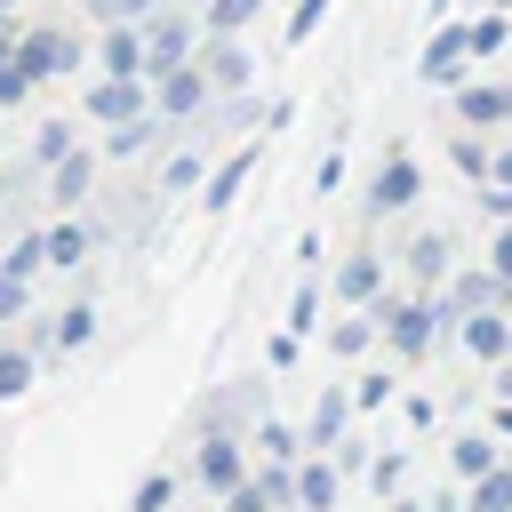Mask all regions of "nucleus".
I'll use <instances>...</instances> for the list:
<instances>
[{"label":"nucleus","instance_id":"f257e3e1","mask_svg":"<svg viewBox=\"0 0 512 512\" xmlns=\"http://www.w3.org/2000/svg\"><path fill=\"white\" fill-rule=\"evenodd\" d=\"M376 320H384V352H392V360H424V352L456 344V328H448V312H440V288L376 296Z\"/></svg>","mask_w":512,"mask_h":512},{"label":"nucleus","instance_id":"f03ea898","mask_svg":"<svg viewBox=\"0 0 512 512\" xmlns=\"http://www.w3.org/2000/svg\"><path fill=\"white\" fill-rule=\"evenodd\" d=\"M208 104H216V80L200 72V56H184V64H168V72H152V112H160L168 128L200 120Z\"/></svg>","mask_w":512,"mask_h":512},{"label":"nucleus","instance_id":"7ed1b4c3","mask_svg":"<svg viewBox=\"0 0 512 512\" xmlns=\"http://www.w3.org/2000/svg\"><path fill=\"white\" fill-rule=\"evenodd\" d=\"M240 480H248V432H200V448H192V488L232 496Z\"/></svg>","mask_w":512,"mask_h":512},{"label":"nucleus","instance_id":"20e7f679","mask_svg":"<svg viewBox=\"0 0 512 512\" xmlns=\"http://www.w3.org/2000/svg\"><path fill=\"white\" fill-rule=\"evenodd\" d=\"M488 304H512V280H504L496 264H480V272H448V280H440V312H448V328H456L464 312H488Z\"/></svg>","mask_w":512,"mask_h":512},{"label":"nucleus","instance_id":"39448f33","mask_svg":"<svg viewBox=\"0 0 512 512\" xmlns=\"http://www.w3.org/2000/svg\"><path fill=\"white\" fill-rule=\"evenodd\" d=\"M464 56H472V24H440L416 56V80L424 88H464Z\"/></svg>","mask_w":512,"mask_h":512},{"label":"nucleus","instance_id":"423d86ee","mask_svg":"<svg viewBox=\"0 0 512 512\" xmlns=\"http://www.w3.org/2000/svg\"><path fill=\"white\" fill-rule=\"evenodd\" d=\"M88 112H96L104 128H128V120H152V80H120V72H104V80L88 88Z\"/></svg>","mask_w":512,"mask_h":512},{"label":"nucleus","instance_id":"0eeeda50","mask_svg":"<svg viewBox=\"0 0 512 512\" xmlns=\"http://www.w3.org/2000/svg\"><path fill=\"white\" fill-rule=\"evenodd\" d=\"M416 192H424V168H416L408 152H392V160H376V176H368V216H400Z\"/></svg>","mask_w":512,"mask_h":512},{"label":"nucleus","instance_id":"6e6552de","mask_svg":"<svg viewBox=\"0 0 512 512\" xmlns=\"http://www.w3.org/2000/svg\"><path fill=\"white\" fill-rule=\"evenodd\" d=\"M16 64H24L32 80H56V72H72V64H80V40H72V32H56V24H40V32H24V40H16Z\"/></svg>","mask_w":512,"mask_h":512},{"label":"nucleus","instance_id":"1a4fd4ad","mask_svg":"<svg viewBox=\"0 0 512 512\" xmlns=\"http://www.w3.org/2000/svg\"><path fill=\"white\" fill-rule=\"evenodd\" d=\"M96 160H104V152L72 144V152H64V160L48 168V208H56V216H72V208L88 200V184H96Z\"/></svg>","mask_w":512,"mask_h":512},{"label":"nucleus","instance_id":"9d476101","mask_svg":"<svg viewBox=\"0 0 512 512\" xmlns=\"http://www.w3.org/2000/svg\"><path fill=\"white\" fill-rule=\"evenodd\" d=\"M200 72L216 80V96H232V88H248L256 56L240 48V32H208V48H200Z\"/></svg>","mask_w":512,"mask_h":512},{"label":"nucleus","instance_id":"9b49d317","mask_svg":"<svg viewBox=\"0 0 512 512\" xmlns=\"http://www.w3.org/2000/svg\"><path fill=\"white\" fill-rule=\"evenodd\" d=\"M456 344H464L472 360H488V368H496V360L512 352V320H504V304H488V312H464V320H456Z\"/></svg>","mask_w":512,"mask_h":512},{"label":"nucleus","instance_id":"f8f14e48","mask_svg":"<svg viewBox=\"0 0 512 512\" xmlns=\"http://www.w3.org/2000/svg\"><path fill=\"white\" fill-rule=\"evenodd\" d=\"M352 408H360V400H352L344 384H320V392H312V416H304V448H336L344 424H352Z\"/></svg>","mask_w":512,"mask_h":512},{"label":"nucleus","instance_id":"ddd939ff","mask_svg":"<svg viewBox=\"0 0 512 512\" xmlns=\"http://www.w3.org/2000/svg\"><path fill=\"white\" fill-rule=\"evenodd\" d=\"M144 48H152V72L184 64V56H192V16H184V8H160V16H144Z\"/></svg>","mask_w":512,"mask_h":512},{"label":"nucleus","instance_id":"4468645a","mask_svg":"<svg viewBox=\"0 0 512 512\" xmlns=\"http://www.w3.org/2000/svg\"><path fill=\"white\" fill-rule=\"evenodd\" d=\"M96 64H104V72H120V80H152L144 24H112V32H104V48H96Z\"/></svg>","mask_w":512,"mask_h":512},{"label":"nucleus","instance_id":"2eb2a0df","mask_svg":"<svg viewBox=\"0 0 512 512\" xmlns=\"http://www.w3.org/2000/svg\"><path fill=\"white\" fill-rule=\"evenodd\" d=\"M336 488H344V472H336V456H296V512H336Z\"/></svg>","mask_w":512,"mask_h":512},{"label":"nucleus","instance_id":"dca6fc26","mask_svg":"<svg viewBox=\"0 0 512 512\" xmlns=\"http://www.w3.org/2000/svg\"><path fill=\"white\" fill-rule=\"evenodd\" d=\"M400 264H408V280H416V288H440V280L456 272V240H448V232H416Z\"/></svg>","mask_w":512,"mask_h":512},{"label":"nucleus","instance_id":"f3484780","mask_svg":"<svg viewBox=\"0 0 512 512\" xmlns=\"http://www.w3.org/2000/svg\"><path fill=\"white\" fill-rule=\"evenodd\" d=\"M456 120H464V128L512 120V88H504V80H464V88H456Z\"/></svg>","mask_w":512,"mask_h":512},{"label":"nucleus","instance_id":"a211bd4d","mask_svg":"<svg viewBox=\"0 0 512 512\" xmlns=\"http://www.w3.org/2000/svg\"><path fill=\"white\" fill-rule=\"evenodd\" d=\"M336 296H344V304H376V296H384V256H376V248H352V256L336 264Z\"/></svg>","mask_w":512,"mask_h":512},{"label":"nucleus","instance_id":"6ab92c4d","mask_svg":"<svg viewBox=\"0 0 512 512\" xmlns=\"http://www.w3.org/2000/svg\"><path fill=\"white\" fill-rule=\"evenodd\" d=\"M376 336H384L376 304H352V312L328 328V352H336V360H368V352H376Z\"/></svg>","mask_w":512,"mask_h":512},{"label":"nucleus","instance_id":"aec40b11","mask_svg":"<svg viewBox=\"0 0 512 512\" xmlns=\"http://www.w3.org/2000/svg\"><path fill=\"white\" fill-rule=\"evenodd\" d=\"M248 176H256V144H240V152H232V160L200 184V208H208V216H224V208L240 200V184H248Z\"/></svg>","mask_w":512,"mask_h":512},{"label":"nucleus","instance_id":"412c9836","mask_svg":"<svg viewBox=\"0 0 512 512\" xmlns=\"http://www.w3.org/2000/svg\"><path fill=\"white\" fill-rule=\"evenodd\" d=\"M248 448H256V464H296V456H312V448H304V424H280V416H256Z\"/></svg>","mask_w":512,"mask_h":512},{"label":"nucleus","instance_id":"4be33fe9","mask_svg":"<svg viewBox=\"0 0 512 512\" xmlns=\"http://www.w3.org/2000/svg\"><path fill=\"white\" fill-rule=\"evenodd\" d=\"M40 240H48V272H72V264H88V224H80V216H56Z\"/></svg>","mask_w":512,"mask_h":512},{"label":"nucleus","instance_id":"5701e85b","mask_svg":"<svg viewBox=\"0 0 512 512\" xmlns=\"http://www.w3.org/2000/svg\"><path fill=\"white\" fill-rule=\"evenodd\" d=\"M88 336H96V304H64V312L40 328V344H48V352H80Z\"/></svg>","mask_w":512,"mask_h":512},{"label":"nucleus","instance_id":"b1692460","mask_svg":"<svg viewBox=\"0 0 512 512\" xmlns=\"http://www.w3.org/2000/svg\"><path fill=\"white\" fill-rule=\"evenodd\" d=\"M0 272H16V280H40V272H48V240H40V232H16V240L0 248Z\"/></svg>","mask_w":512,"mask_h":512},{"label":"nucleus","instance_id":"393cba45","mask_svg":"<svg viewBox=\"0 0 512 512\" xmlns=\"http://www.w3.org/2000/svg\"><path fill=\"white\" fill-rule=\"evenodd\" d=\"M32 368H40L32 344H0V400H24L32 392Z\"/></svg>","mask_w":512,"mask_h":512},{"label":"nucleus","instance_id":"a878e982","mask_svg":"<svg viewBox=\"0 0 512 512\" xmlns=\"http://www.w3.org/2000/svg\"><path fill=\"white\" fill-rule=\"evenodd\" d=\"M448 464H456V480H480V472L496 464V432H464V440L448 448Z\"/></svg>","mask_w":512,"mask_h":512},{"label":"nucleus","instance_id":"bb28decb","mask_svg":"<svg viewBox=\"0 0 512 512\" xmlns=\"http://www.w3.org/2000/svg\"><path fill=\"white\" fill-rule=\"evenodd\" d=\"M208 184V160H200V144L192 152H168V168H160V192H200Z\"/></svg>","mask_w":512,"mask_h":512},{"label":"nucleus","instance_id":"cd10ccee","mask_svg":"<svg viewBox=\"0 0 512 512\" xmlns=\"http://www.w3.org/2000/svg\"><path fill=\"white\" fill-rule=\"evenodd\" d=\"M472 512H512V464H488L472 480Z\"/></svg>","mask_w":512,"mask_h":512},{"label":"nucleus","instance_id":"c85d7f7f","mask_svg":"<svg viewBox=\"0 0 512 512\" xmlns=\"http://www.w3.org/2000/svg\"><path fill=\"white\" fill-rule=\"evenodd\" d=\"M256 16H264V0H208V8H200L208 32H248Z\"/></svg>","mask_w":512,"mask_h":512},{"label":"nucleus","instance_id":"c756f323","mask_svg":"<svg viewBox=\"0 0 512 512\" xmlns=\"http://www.w3.org/2000/svg\"><path fill=\"white\" fill-rule=\"evenodd\" d=\"M152 128H160V112L152 120H128V128H104V160H136L152 144Z\"/></svg>","mask_w":512,"mask_h":512},{"label":"nucleus","instance_id":"7c9ffc66","mask_svg":"<svg viewBox=\"0 0 512 512\" xmlns=\"http://www.w3.org/2000/svg\"><path fill=\"white\" fill-rule=\"evenodd\" d=\"M312 328H320V280L304 272L296 296H288V336H312Z\"/></svg>","mask_w":512,"mask_h":512},{"label":"nucleus","instance_id":"2f4dec72","mask_svg":"<svg viewBox=\"0 0 512 512\" xmlns=\"http://www.w3.org/2000/svg\"><path fill=\"white\" fill-rule=\"evenodd\" d=\"M176 488H184L176 472H144V480H136V496H128V512H168V504H176Z\"/></svg>","mask_w":512,"mask_h":512},{"label":"nucleus","instance_id":"473e14b6","mask_svg":"<svg viewBox=\"0 0 512 512\" xmlns=\"http://www.w3.org/2000/svg\"><path fill=\"white\" fill-rule=\"evenodd\" d=\"M72 144H80V136H72L64 120H40V136H32V168H56V160H64Z\"/></svg>","mask_w":512,"mask_h":512},{"label":"nucleus","instance_id":"72a5a7b5","mask_svg":"<svg viewBox=\"0 0 512 512\" xmlns=\"http://www.w3.org/2000/svg\"><path fill=\"white\" fill-rule=\"evenodd\" d=\"M504 40H512V8H496V16L472 24V56H504Z\"/></svg>","mask_w":512,"mask_h":512},{"label":"nucleus","instance_id":"f704fd0d","mask_svg":"<svg viewBox=\"0 0 512 512\" xmlns=\"http://www.w3.org/2000/svg\"><path fill=\"white\" fill-rule=\"evenodd\" d=\"M32 88H40V80H32V72H24L16 56H8V64H0V112H8V104H24Z\"/></svg>","mask_w":512,"mask_h":512},{"label":"nucleus","instance_id":"c9c22d12","mask_svg":"<svg viewBox=\"0 0 512 512\" xmlns=\"http://www.w3.org/2000/svg\"><path fill=\"white\" fill-rule=\"evenodd\" d=\"M24 312H32V280L0 272V320H24Z\"/></svg>","mask_w":512,"mask_h":512},{"label":"nucleus","instance_id":"e433bc0d","mask_svg":"<svg viewBox=\"0 0 512 512\" xmlns=\"http://www.w3.org/2000/svg\"><path fill=\"white\" fill-rule=\"evenodd\" d=\"M224 512H272V496H264V480L248 472V480H240V488L224 496Z\"/></svg>","mask_w":512,"mask_h":512},{"label":"nucleus","instance_id":"4c0bfd02","mask_svg":"<svg viewBox=\"0 0 512 512\" xmlns=\"http://www.w3.org/2000/svg\"><path fill=\"white\" fill-rule=\"evenodd\" d=\"M488 160H496V152H488L480 136H456V168H464V176H488Z\"/></svg>","mask_w":512,"mask_h":512},{"label":"nucleus","instance_id":"58836bf2","mask_svg":"<svg viewBox=\"0 0 512 512\" xmlns=\"http://www.w3.org/2000/svg\"><path fill=\"white\" fill-rule=\"evenodd\" d=\"M352 400H360V408H384V400H392V376H384V368H368V376L352 384Z\"/></svg>","mask_w":512,"mask_h":512},{"label":"nucleus","instance_id":"ea45409f","mask_svg":"<svg viewBox=\"0 0 512 512\" xmlns=\"http://www.w3.org/2000/svg\"><path fill=\"white\" fill-rule=\"evenodd\" d=\"M320 16H328V0H296V16H288V40H312V32H320Z\"/></svg>","mask_w":512,"mask_h":512},{"label":"nucleus","instance_id":"a19ab883","mask_svg":"<svg viewBox=\"0 0 512 512\" xmlns=\"http://www.w3.org/2000/svg\"><path fill=\"white\" fill-rule=\"evenodd\" d=\"M96 16H104V24H144L152 0H96Z\"/></svg>","mask_w":512,"mask_h":512},{"label":"nucleus","instance_id":"79ce46f5","mask_svg":"<svg viewBox=\"0 0 512 512\" xmlns=\"http://www.w3.org/2000/svg\"><path fill=\"white\" fill-rule=\"evenodd\" d=\"M368 480H376V496H400V456H384V464H368Z\"/></svg>","mask_w":512,"mask_h":512},{"label":"nucleus","instance_id":"37998d69","mask_svg":"<svg viewBox=\"0 0 512 512\" xmlns=\"http://www.w3.org/2000/svg\"><path fill=\"white\" fill-rule=\"evenodd\" d=\"M488 264L512 280V224H496V240H488Z\"/></svg>","mask_w":512,"mask_h":512},{"label":"nucleus","instance_id":"c03bdc74","mask_svg":"<svg viewBox=\"0 0 512 512\" xmlns=\"http://www.w3.org/2000/svg\"><path fill=\"white\" fill-rule=\"evenodd\" d=\"M488 184H512V136H504V152L488 160Z\"/></svg>","mask_w":512,"mask_h":512},{"label":"nucleus","instance_id":"a18cd8bd","mask_svg":"<svg viewBox=\"0 0 512 512\" xmlns=\"http://www.w3.org/2000/svg\"><path fill=\"white\" fill-rule=\"evenodd\" d=\"M496 440H512V400H504V408H496Z\"/></svg>","mask_w":512,"mask_h":512},{"label":"nucleus","instance_id":"49530a36","mask_svg":"<svg viewBox=\"0 0 512 512\" xmlns=\"http://www.w3.org/2000/svg\"><path fill=\"white\" fill-rule=\"evenodd\" d=\"M392 512H432V504L424 496H392Z\"/></svg>","mask_w":512,"mask_h":512},{"label":"nucleus","instance_id":"de8ad7c7","mask_svg":"<svg viewBox=\"0 0 512 512\" xmlns=\"http://www.w3.org/2000/svg\"><path fill=\"white\" fill-rule=\"evenodd\" d=\"M432 8H440V16H448V0H432Z\"/></svg>","mask_w":512,"mask_h":512},{"label":"nucleus","instance_id":"09e8293b","mask_svg":"<svg viewBox=\"0 0 512 512\" xmlns=\"http://www.w3.org/2000/svg\"><path fill=\"white\" fill-rule=\"evenodd\" d=\"M8 8H16V0H0V16H8Z\"/></svg>","mask_w":512,"mask_h":512},{"label":"nucleus","instance_id":"8fccbe9b","mask_svg":"<svg viewBox=\"0 0 512 512\" xmlns=\"http://www.w3.org/2000/svg\"><path fill=\"white\" fill-rule=\"evenodd\" d=\"M496 8H512V0H496Z\"/></svg>","mask_w":512,"mask_h":512},{"label":"nucleus","instance_id":"3c124183","mask_svg":"<svg viewBox=\"0 0 512 512\" xmlns=\"http://www.w3.org/2000/svg\"><path fill=\"white\" fill-rule=\"evenodd\" d=\"M192 8H208V0H192Z\"/></svg>","mask_w":512,"mask_h":512}]
</instances>
